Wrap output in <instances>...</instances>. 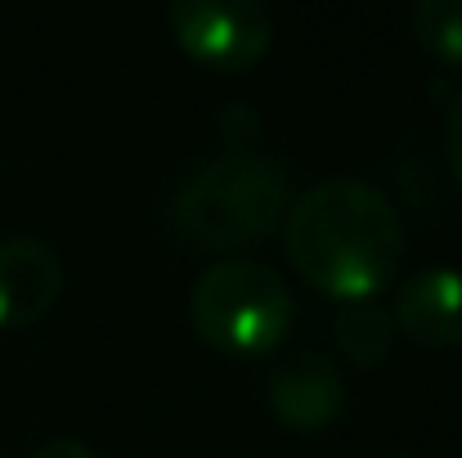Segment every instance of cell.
I'll use <instances>...</instances> for the list:
<instances>
[{
    "label": "cell",
    "instance_id": "obj_6",
    "mask_svg": "<svg viewBox=\"0 0 462 458\" xmlns=\"http://www.w3.org/2000/svg\"><path fill=\"white\" fill-rule=\"evenodd\" d=\"M63 293V261L36 234L0 238V328L36 323Z\"/></svg>",
    "mask_w": 462,
    "mask_h": 458
},
{
    "label": "cell",
    "instance_id": "obj_7",
    "mask_svg": "<svg viewBox=\"0 0 462 458\" xmlns=\"http://www.w3.org/2000/svg\"><path fill=\"white\" fill-rule=\"evenodd\" d=\"M395 328L413 341L445 351L462 346V270L458 266H422L395 288Z\"/></svg>",
    "mask_w": 462,
    "mask_h": 458
},
{
    "label": "cell",
    "instance_id": "obj_10",
    "mask_svg": "<svg viewBox=\"0 0 462 458\" xmlns=\"http://www.w3.org/2000/svg\"><path fill=\"white\" fill-rule=\"evenodd\" d=\"M220 131H225V140H234V149H243V145L256 136V113H252V104H225Z\"/></svg>",
    "mask_w": 462,
    "mask_h": 458
},
{
    "label": "cell",
    "instance_id": "obj_4",
    "mask_svg": "<svg viewBox=\"0 0 462 458\" xmlns=\"http://www.w3.org/2000/svg\"><path fill=\"white\" fill-rule=\"evenodd\" d=\"M166 18L180 45L220 72L261 63L274 41V18L261 0H175Z\"/></svg>",
    "mask_w": 462,
    "mask_h": 458
},
{
    "label": "cell",
    "instance_id": "obj_12",
    "mask_svg": "<svg viewBox=\"0 0 462 458\" xmlns=\"http://www.w3.org/2000/svg\"><path fill=\"white\" fill-rule=\"evenodd\" d=\"M27 458H99V450L86 445V441H77V436H54V441L36 445Z\"/></svg>",
    "mask_w": 462,
    "mask_h": 458
},
{
    "label": "cell",
    "instance_id": "obj_2",
    "mask_svg": "<svg viewBox=\"0 0 462 458\" xmlns=\"http://www.w3.org/2000/svg\"><path fill=\"white\" fill-rule=\"evenodd\" d=\"M292 207V175L283 162L256 149H229L193 166L166 207L184 248L229 252L270 238Z\"/></svg>",
    "mask_w": 462,
    "mask_h": 458
},
{
    "label": "cell",
    "instance_id": "obj_5",
    "mask_svg": "<svg viewBox=\"0 0 462 458\" xmlns=\"http://www.w3.org/2000/svg\"><path fill=\"white\" fill-rule=\"evenodd\" d=\"M265 400L274 418L292 432H323L346 409V378L323 351H292L265 378Z\"/></svg>",
    "mask_w": 462,
    "mask_h": 458
},
{
    "label": "cell",
    "instance_id": "obj_3",
    "mask_svg": "<svg viewBox=\"0 0 462 458\" xmlns=\"http://www.w3.org/2000/svg\"><path fill=\"white\" fill-rule=\"evenodd\" d=\"M292 293L283 275L252 257L211 261L189 293V319L198 337L229 355H265L292 328Z\"/></svg>",
    "mask_w": 462,
    "mask_h": 458
},
{
    "label": "cell",
    "instance_id": "obj_1",
    "mask_svg": "<svg viewBox=\"0 0 462 458\" xmlns=\"http://www.w3.org/2000/svg\"><path fill=\"white\" fill-rule=\"evenodd\" d=\"M404 216L391 193L359 175H323L283 216V252L314 288L341 302L377 297L404 261Z\"/></svg>",
    "mask_w": 462,
    "mask_h": 458
},
{
    "label": "cell",
    "instance_id": "obj_8",
    "mask_svg": "<svg viewBox=\"0 0 462 458\" xmlns=\"http://www.w3.org/2000/svg\"><path fill=\"white\" fill-rule=\"evenodd\" d=\"M332 337H337V351L368 369V364H382L395 346V319L391 310L377 302V297H364V302H346L332 319Z\"/></svg>",
    "mask_w": 462,
    "mask_h": 458
},
{
    "label": "cell",
    "instance_id": "obj_11",
    "mask_svg": "<svg viewBox=\"0 0 462 458\" xmlns=\"http://www.w3.org/2000/svg\"><path fill=\"white\" fill-rule=\"evenodd\" d=\"M445 153H449V166L462 184V86L454 90V99L445 108Z\"/></svg>",
    "mask_w": 462,
    "mask_h": 458
},
{
    "label": "cell",
    "instance_id": "obj_9",
    "mask_svg": "<svg viewBox=\"0 0 462 458\" xmlns=\"http://www.w3.org/2000/svg\"><path fill=\"white\" fill-rule=\"evenodd\" d=\"M409 27L440 63H462V0H418L409 9Z\"/></svg>",
    "mask_w": 462,
    "mask_h": 458
}]
</instances>
